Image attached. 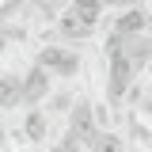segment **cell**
I'll return each instance as SVG.
<instances>
[{
  "instance_id": "6da1fadb",
  "label": "cell",
  "mask_w": 152,
  "mask_h": 152,
  "mask_svg": "<svg viewBox=\"0 0 152 152\" xmlns=\"http://www.w3.org/2000/svg\"><path fill=\"white\" fill-rule=\"evenodd\" d=\"M38 65L46 69L50 76H76L80 72V57L72 53V50H61V46H42L38 50Z\"/></svg>"
},
{
  "instance_id": "7a4b0ae2",
  "label": "cell",
  "mask_w": 152,
  "mask_h": 152,
  "mask_svg": "<svg viewBox=\"0 0 152 152\" xmlns=\"http://www.w3.org/2000/svg\"><path fill=\"white\" fill-rule=\"evenodd\" d=\"M95 19L99 15H91V12H80V8H65L61 12V19H57V31L65 38H88L95 31Z\"/></svg>"
},
{
  "instance_id": "3957f363",
  "label": "cell",
  "mask_w": 152,
  "mask_h": 152,
  "mask_svg": "<svg viewBox=\"0 0 152 152\" xmlns=\"http://www.w3.org/2000/svg\"><path fill=\"white\" fill-rule=\"evenodd\" d=\"M46 99H50V72H46L42 65H31L27 76H23V103L38 107V103H46Z\"/></svg>"
},
{
  "instance_id": "277c9868",
  "label": "cell",
  "mask_w": 152,
  "mask_h": 152,
  "mask_svg": "<svg viewBox=\"0 0 152 152\" xmlns=\"http://www.w3.org/2000/svg\"><path fill=\"white\" fill-rule=\"evenodd\" d=\"M50 133H53V126H50V110H42V107H31V110L23 114V137H27L31 145H42Z\"/></svg>"
},
{
  "instance_id": "5b68a950",
  "label": "cell",
  "mask_w": 152,
  "mask_h": 152,
  "mask_svg": "<svg viewBox=\"0 0 152 152\" xmlns=\"http://www.w3.org/2000/svg\"><path fill=\"white\" fill-rule=\"evenodd\" d=\"M19 103H23V80H15V76H0V110L19 107Z\"/></svg>"
},
{
  "instance_id": "8992f818",
  "label": "cell",
  "mask_w": 152,
  "mask_h": 152,
  "mask_svg": "<svg viewBox=\"0 0 152 152\" xmlns=\"http://www.w3.org/2000/svg\"><path fill=\"white\" fill-rule=\"evenodd\" d=\"M88 152H126V141L118 137V133H99L95 129L88 137Z\"/></svg>"
},
{
  "instance_id": "52a82bcc",
  "label": "cell",
  "mask_w": 152,
  "mask_h": 152,
  "mask_svg": "<svg viewBox=\"0 0 152 152\" xmlns=\"http://www.w3.org/2000/svg\"><path fill=\"white\" fill-rule=\"evenodd\" d=\"M0 141H4V126H0Z\"/></svg>"
}]
</instances>
